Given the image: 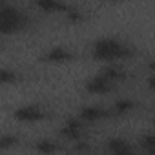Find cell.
<instances>
[{"label":"cell","instance_id":"10","mask_svg":"<svg viewBox=\"0 0 155 155\" xmlns=\"http://www.w3.org/2000/svg\"><path fill=\"white\" fill-rule=\"evenodd\" d=\"M35 6L46 13H66L69 9L68 4L64 2H58V0H37Z\"/></svg>","mask_w":155,"mask_h":155},{"label":"cell","instance_id":"16","mask_svg":"<svg viewBox=\"0 0 155 155\" xmlns=\"http://www.w3.org/2000/svg\"><path fill=\"white\" fill-rule=\"evenodd\" d=\"M15 144H17V137H13V135H2V140H0L2 150H8V148H11Z\"/></svg>","mask_w":155,"mask_h":155},{"label":"cell","instance_id":"14","mask_svg":"<svg viewBox=\"0 0 155 155\" xmlns=\"http://www.w3.org/2000/svg\"><path fill=\"white\" fill-rule=\"evenodd\" d=\"M0 81H2V84H9V82H15V81H17V73H15L13 69L2 68V71H0Z\"/></svg>","mask_w":155,"mask_h":155},{"label":"cell","instance_id":"2","mask_svg":"<svg viewBox=\"0 0 155 155\" xmlns=\"http://www.w3.org/2000/svg\"><path fill=\"white\" fill-rule=\"evenodd\" d=\"M28 15L8 2H0V33L2 35H11L18 33L28 26Z\"/></svg>","mask_w":155,"mask_h":155},{"label":"cell","instance_id":"3","mask_svg":"<svg viewBox=\"0 0 155 155\" xmlns=\"http://www.w3.org/2000/svg\"><path fill=\"white\" fill-rule=\"evenodd\" d=\"M84 122L79 119V117H68L66 122L62 124L60 128V135L66 139V140H71V142H81L82 135H84Z\"/></svg>","mask_w":155,"mask_h":155},{"label":"cell","instance_id":"1","mask_svg":"<svg viewBox=\"0 0 155 155\" xmlns=\"http://www.w3.org/2000/svg\"><path fill=\"white\" fill-rule=\"evenodd\" d=\"M133 55V49L115 37H101L91 46V57L106 64H117Z\"/></svg>","mask_w":155,"mask_h":155},{"label":"cell","instance_id":"12","mask_svg":"<svg viewBox=\"0 0 155 155\" xmlns=\"http://www.w3.org/2000/svg\"><path fill=\"white\" fill-rule=\"evenodd\" d=\"M139 148L144 155H155V133H146L139 140Z\"/></svg>","mask_w":155,"mask_h":155},{"label":"cell","instance_id":"4","mask_svg":"<svg viewBox=\"0 0 155 155\" xmlns=\"http://www.w3.org/2000/svg\"><path fill=\"white\" fill-rule=\"evenodd\" d=\"M13 117L20 122H37L48 117V111L38 104H24L13 111Z\"/></svg>","mask_w":155,"mask_h":155},{"label":"cell","instance_id":"11","mask_svg":"<svg viewBox=\"0 0 155 155\" xmlns=\"http://www.w3.org/2000/svg\"><path fill=\"white\" fill-rule=\"evenodd\" d=\"M35 150L40 155H55L60 150V146H58V142H55L51 139H40L35 142Z\"/></svg>","mask_w":155,"mask_h":155},{"label":"cell","instance_id":"8","mask_svg":"<svg viewBox=\"0 0 155 155\" xmlns=\"http://www.w3.org/2000/svg\"><path fill=\"white\" fill-rule=\"evenodd\" d=\"M42 60L51 62V64H64V62L73 60V53L64 46H53L51 49H48L42 55Z\"/></svg>","mask_w":155,"mask_h":155},{"label":"cell","instance_id":"13","mask_svg":"<svg viewBox=\"0 0 155 155\" xmlns=\"http://www.w3.org/2000/svg\"><path fill=\"white\" fill-rule=\"evenodd\" d=\"M135 108V101L133 99H119L113 104V113L115 115H126Z\"/></svg>","mask_w":155,"mask_h":155},{"label":"cell","instance_id":"5","mask_svg":"<svg viewBox=\"0 0 155 155\" xmlns=\"http://www.w3.org/2000/svg\"><path fill=\"white\" fill-rule=\"evenodd\" d=\"M110 111L97 106V104H86L79 110V113H77V117H79L84 124H93V122H99V120H104L108 119Z\"/></svg>","mask_w":155,"mask_h":155},{"label":"cell","instance_id":"17","mask_svg":"<svg viewBox=\"0 0 155 155\" xmlns=\"http://www.w3.org/2000/svg\"><path fill=\"white\" fill-rule=\"evenodd\" d=\"M146 84H148V88H150L151 91H155V73H151L148 79H146Z\"/></svg>","mask_w":155,"mask_h":155},{"label":"cell","instance_id":"7","mask_svg":"<svg viewBox=\"0 0 155 155\" xmlns=\"http://www.w3.org/2000/svg\"><path fill=\"white\" fill-rule=\"evenodd\" d=\"M106 150L110 155H135L137 153V148L122 137H111L106 142Z\"/></svg>","mask_w":155,"mask_h":155},{"label":"cell","instance_id":"15","mask_svg":"<svg viewBox=\"0 0 155 155\" xmlns=\"http://www.w3.org/2000/svg\"><path fill=\"white\" fill-rule=\"evenodd\" d=\"M64 15H66V18H68V20H71V22H79V20H82V18H84L82 11H81V9H77V8H73V6H69V9H68Z\"/></svg>","mask_w":155,"mask_h":155},{"label":"cell","instance_id":"6","mask_svg":"<svg viewBox=\"0 0 155 155\" xmlns=\"http://www.w3.org/2000/svg\"><path fill=\"white\" fill-rule=\"evenodd\" d=\"M84 88H86L88 93H93V95H104V93H110V91L113 90V82L108 81L104 75L97 73V75L91 77V79H88V82L84 84Z\"/></svg>","mask_w":155,"mask_h":155},{"label":"cell","instance_id":"9","mask_svg":"<svg viewBox=\"0 0 155 155\" xmlns=\"http://www.w3.org/2000/svg\"><path fill=\"white\" fill-rule=\"evenodd\" d=\"M99 73L104 75L106 79L111 81L113 84H115V82H122V81L126 79V69H124L122 66H119V64H106Z\"/></svg>","mask_w":155,"mask_h":155},{"label":"cell","instance_id":"18","mask_svg":"<svg viewBox=\"0 0 155 155\" xmlns=\"http://www.w3.org/2000/svg\"><path fill=\"white\" fill-rule=\"evenodd\" d=\"M81 155H90V153H81Z\"/></svg>","mask_w":155,"mask_h":155}]
</instances>
